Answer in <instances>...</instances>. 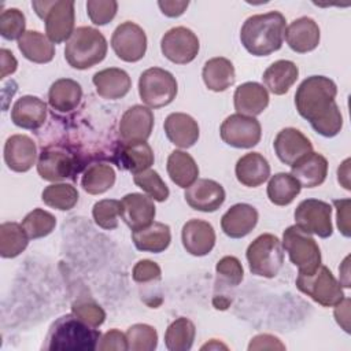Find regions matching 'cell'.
Segmentation results:
<instances>
[{"label":"cell","mask_w":351,"mask_h":351,"mask_svg":"<svg viewBox=\"0 0 351 351\" xmlns=\"http://www.w3.org/2000/svg\"><path fill=\"white\" fill-rule=\"evenodd\" d=\"M82 99L81 85L71 78L56 80L48 90V103L58 112H70Z\"/></svg>","instance_id":"cell-30"},{"label":"cell","mask_w":351,"mask_h":351,"mask_svg":"<svg viewBox=\"0 0 351 351\" xmlns=\"http://www.w3.org/2000/svg\"><path fill=\"white\" fill-rule=\"evenodd\" d=\"M200 44L197 36L185 26H177L167 30L160 40V51L166 59L177 64L191 63L197 52Z\"/></svg>","instance_id":"cell-12"},{"label":"cell","mask_w":351,"mask_h":351,"mask_svg":"<svg viewBox=\"0 0 351 351\" xmlns=\"http://www.w3.org/2000/svg\"><path fill=\"white\" fill-rule=\"evenodd\" d=\"M29 244V236L22 223L4 222L0 225V255L15 258L22 254Z\"/></svg>","instance_id":"cell-38"},{"label":"cell","mask_w":351,"mask_h":351,"mask_svg":"<svg viewBox=\"0 0 351 351\" xmlns=\"http://www.w3.org/2000/svg\"><path fill=\"white\" fill-rule=\"evenodd\" d=\"M0 55H1V77L0 78H5L8 74L15 73L18 62L12 55V52L5 48H1Z\"/></svg>","instance_id":"cell-54"},{"label":"cell","mask_w":351,"mask_h":351,"mask_svg":"<svg viewBox=\"0 0 351 351\" xmlns=\"http://www.w3.org/2000/svg\"><path fill=\"white\" fill-rule=\"evenodd\" d=\"M111 47L115 55L123 62H138L147 51L145 32L134 22L126 21L117 26L111 37Z\"/></svg>","instance_id":"cell-13"},{"label":"cell","mask_w":351,"mask_h":351,"mask_svg":"<svg viewBox=\"0 0 351 351\" xmlns=\"http://www.w3.org/2000/svg\"><path fill=\"white\" fill-rule=\"evenodd\" d=\"M215 270L229 285H239L243 281L244 270L236 256H223L218 261Z\"/></svg>","instance_id":"cell-48"},{"label":"cell","mask_w":351,"mask_h":351,"mask_svg":"<svg viewBox=\"0 0 351 351\" xmlns=\"http://www.w3.org/2000/svg\"><path fill=\"white\" fill-rule=\"evenodd\" d=\"M177 90L176 77L160 67L147 69L138 78V95L149 108L169 106L176 99Z\"/></svg>","instance_id":"cell-8"},{"label":"cell","mask_w":351,"mask_h":351,"mask_svg":"<svg viewBox=\"0 0 351 351\" xmlns=\"http://www.w3.org/2000/svg\"><path fill=\"white\" fill-rule=\"evenodd\" d=\"M22 226L29 239H41L55 229L56 218L43 208H34L23 218Z\"/></svg>","instance_id":"cell-41"},{"label":"cell","mask_w":351,"mask_h":351,"mask_svg":"<svg viewBox=\"0 0 351 351\" xmlns=\"http://www.w3.org/2000/svg\"><path fill=\"white\" fill-rule=\"evenodd\" d=\"M165 133L167 138L180 148L195 145L199 138V125L188 114L171 112L165 119Z\"/></svg>","instance_id":"cell-27"},{"label":"cell","mask_w":351,"mask_h":351,"mask_svg":"<svg viewBox=\"0 0 351 351\" xmlns=\"http://www.w3.org/2000/svg\"><path fill=\"white\" fill-rule=\"evenodd\" d=\"M132 276H133V280L136 282L145 284V282H149V281L160 278V267L154 261L143 259V261H138L134 265Z\"/></svg>","instance_id":"cell-49"},{"label":"cell","mask_w":351,"mask_h":351,"mask_svg":"<svg viewBox=\"0 0 351 351\" xmlns=\"http://www.w3.org/2000/svg\"><path fill=\"white\" fill-rule=\"evenodd\" d=\"M47 119V104L37 96L26 95L19 97L11 108V121L22 129L36 130Z\"/></svg>","instance_id":"cell-23"},{"label":"cell","mask_w":351,"mask_h":351,"mask_svg":"<svg viewBox=\"0 0 351 351\" xmlns=\"http://www.w3.org/2000/svg\"><path fill=\"white\" fill-rule=\"evenodd\" d=\"M115 184V171L107 163L89 165L81 178V186L89 195H100L107 192Z\"/></svg>","instance_id":"cell-37"},{"label":"cell","mask_w":351,"mask_h":351,"mask_svg":"<svg viewBox=\"0 0 351 351\" xmlns=\"http://www.w3.org/2000/svg\"><path fill=\"white\" fill-rule=\"evenodd\" d=\"M92 215L97 226L112 230L118 228V217L121 215V202L115 199H103L95 203Z\"/></svg>","instance_id":"cell-44"},{"label":"cell","mask_w":351,"mask_h":351,"mask_svg":"<svg viewBox=\"0 0 351 351\" xmlns=\"http://www.w3.org/2000/svg\"><path fill=\"white\" fill-rule=\"evenodd\" d=\"M133 181L151 199L156 202H165L170 195V191L165 184V181L160 178L158 171L152 169H147L144 171L133 174Z\"/></svg>","instance_id":"cell-43"},{"label":"cell","mask_w":351,"mask_h":351,"mask_svg":"<svg viewBox=\"0 0 351 351\" xmlns=\"http://www.w3.org/2000/svg\"><path fill=\"white\" fill-rule=\"evenodd\" d=\"M336 84L324 75H310L295 93V106L300 117L324 137H335L343 128V117L335 100Z\"/></svg>","instance_id":"cell-1"},{"label":"cell","mask_w":351,"mask_h":351,"mask_svg":"<svg viewBox=\"0 0 351 351\" xmlns=\"http://www.w3.org/2000/svg\"><path fill=\"white\" fill-rule=\"evenodd\" d=\"M99 96L107 100H117L126 96L132 88L129 74L118 67H108L95 73L92 78Z\"/></svg>","instance_id":"cell-25"},{"label":"cell","mask_w":351,"mask_h":351,"mask_svg":"<svg viewBox=\"0 0 351 351\" xmlns=\"http://www.w3.org/2000/svg\"><path fill=\"white\" fill-rule=\"evenodd\" d=\"M350 204H351L350 199L333 200V206L336 207V211H337V226H339L340 232L343 233V236H346V237H350V234H351V232H350Z\"/></svg>","instance_id":"cell-51"},{"label":"cell","mask_w":351,"mask_h":351,"mask_svg":"<svg viewBox=\"0 0 351 351\" xmlns=\"http://www.w3.org/2000/svg\"><path fill=\"white\" fill-rule=\"evenodd\" d=\"M348 304H350V299L348 298H344L340 303L336 304V308H335V318L337 321V324L346 330V332H350V326H348Z\"/></svg>","instance_id":"cell-55"},{"label":"cell","mask_w":351,"mask_h":351,"mask_svg":"<svg viewBox=\"0 0 351 351\" xmlns=\"http://www.w3.org/2000/svg\"><path fill=\"white\" fill-rule=\"evenodd\" d=\"M196 328L193 322L185 317L173 321L165 333V344L170 351H188L193 346Z\"/></svg>","instance_id":"cell-39"},{"label":"cell","mask_w":351,"mask_h":351,"mask_svg":"<svg viewBox=\"0 0 351 351\" xmlns=\"http://www.w3.org/2000/svg\"><path fill=\"white\" fill-rule=\"evenodd\" d=\"M285 16L280 11L256 14L245 19L240 30L243 47L254 56H267L282 47Z\"/></svg>","instance_id":"cell-2"},{"label":"cell","mask_w":351,"mask_h":351,"mask_svg":"<svg viewBox=\"0 0 351 351\" xmlns=\"http://www.w3.org/2000/svg\"><path fill=\"white\" fill-rule=\"evenodd\" d=\"M206 348L211 350V348H228V347H226L225 344L218 343L215 339H213V340H211V343H207V344H204V346L202 347V350H206Z\"/></svg>","instance_id":"cell-57"},{"label":"cell","mask_w":351,"mask_h":351,"mask_svg":"<svg viewBox=\"0 0 351 351\" xmlns=\"http://www.w3.org/2000/svg\"><path fill=\"white\" fill-rule=\"evenodd\" d=\"M273 147L277 158L288 166H292L300 158L313 151L311 141L295 128H285L280 130L274 138Z\"/></svg>","instance_id":"cell-17"},{"label":"cell","mask_w":351,"mask_h":351,"mask_svg":"<svg viewBox=\"0 0 351 351\" xmlns=\"http://www.w3.org/2000/svg\"><path fill=\"white\" fill-rule=\"evenodd\" d=\"M132 240L137 250L159 254L170 245L171 233L169 225L162 222H152L143 229L132 232Z\"/></svg>","instance_id":"cell-31"},{"label":"cell","mask_w":351,"mask_h":351,"mask_svg":"<svg viewBox=\"0 0 351 351\" xmlns=\"http://www.w3.org/2000/svg\"><path fill=\"white\" fill-rule=\"evenodd\" d=\"M100 330L89 326L73 313L59 317L45 337V350L51 351H92L97 348Z\"/></svg>","instance_id":"cell-3"},{"label":"cell","mask_w":351,"mask_h":351,"mask_svg":"<svg viewBox=\"0 0 351 351\" xmlns=\"http://www.w3.org/2000/svg\"><path fill=\"white\" fill-rule=\"evenodd\" d=\"M282 248L289 261L299 269V274H310L321 265V251L314 237L299 226H288L282 233Z\"/></svg>","instance_id":"cell-7"},{"label":"cell","mask_w":351,"mask_h":351,"mask_svg":"<svg viewBox=\"0 0 351 351\" xmlns=\"http://www.w3.org/2000/svg\"><path fill=\"white\" fill-rule=\"evenodd\" d=\"M295 225L302 230L315 234L321 239L332 236V207L329 203L318 199L302 200L295 210Z\"/></svg>","instance_id":"cell-10"},{"label":"cell","mask_w":351,"mask_h":351,"mask_svg":"<svg viewBox=\"0 0 351 351\" xmlns=\"http://www.w3.org/2000/svg\"><path fill=\"white\" fill-rule=\"evenodd\" d=\"M36 14L45 23L47 37L53 44L67 41L74 33V1H32Z\"/></svg>","instance_id":"cell-6"},{"label":"cell","mask_w":351,"mask_h":351,"mask_svg":"<svg viewBox=\"0 0 351 351\" xmlns=\"http://www.w3.org/2000/svg\"><path fill=\"white\" fill-rule=\"evenodd\" d=\"M158 5L162 11V14H165L166 16L170 18H177L180 15H182L185 12V10L189 5V1H178V0H160L158 1Z\"/></svg>","instance_id":"cell-53"},{"label":"cell","mask_w":351,"mask_h":351,"mask_svg":"<svg viewBox=\"0 0 351 351\" xmlns=\"http://www.w3.org/2000/svg\"><path fill=\"white\" fill-rule=\"evenodd\" d=\"M348 174H350V159H346L341 165H340V167L337 169V180H339V182L346 188V189H350L351 186H350V177H348Z\"/></svg>","instance_id":"cell-56"},{"label":"cell","mask_w":351,"mask_h":351,"mask_svg":"<svg viewBox=\"0 0 351 351\" xmlns=\"http://www.w3.org/2000/svg\"><path fill=\"white\" fill-rule=\"evenodd\" d=\"M97 350H100V351H111V350L126 351L128 350L126 335L118 329H110L100 337V340L97 343Z\"/></svg>","instance_id":"cell-50"},{"label":"cell","mask_w":351,"mask_h":351,"mask_svg":"<svg viewBox=\"0 0 351 351\" xmlns=\"http://www.w3.org/2000/svg\"><path fill=\"white\" fill-rule=\"evenodd\" d=\"M107 48V40L97 29L80 26L66 41L64 59L71 67L86 70L106 58Z\"/></svg>","instance_id":"cell-4"},{"label":"cell","mask_w":351,"mask_h":351,"mask_svg":"<svg viewBox=\"0 0 351 351\" xmlns=\"http://www.w3.org/2000/svg\"><path fill=\"white\" fill-rule=\"evenodd\" d=\"M167 174L180 188L191 186L199 177V167L195 159L185 151L176 149L167 158Z\"/></svg>","instance_id":"cell-33"},{"label":"cell","mask_w":351,"mask_h":351,"mask_svg":"<svg viewBox=\"0 0 351 351\" xmlns=\"http://www.w3.org/2000/svg\"><path fill=\"white\" fill-rule=\"evenodd\" d=\"M154 199L143 193H128L121 200V218L132 232L143 229L154 222L156 210Z\"/></svg>","instance_id":"cell-16"},{"label":"cell","mask_w":351,"mask_h":351,"mask_svg":"<svg viewBox=\"0 0 351 351\" xmlns=\"http://www.w3.org/2000/svg\"><path fill=\"white\" fill-rule=\"evenodd\" d=\"M154 128V112L149 107L136 104L121 117L118 133L123 144L144 143L149 138Z\"/></svg>","instance_id":"cell-14"},{"label":"cell","mask_w":351,"mask_h":351,"mask_svg":"<svg viewBox=\"0 0 351 351\" xmlns=\"http://www.w3.org/2000/svg\"><path fill=\"white\" fill-rule=\"evenodd\" d=\"M221 138L234 148H252L262 136V128L255 117H245L241 114L229 115L221 125Z\"/></svg>","instance_id":"cell-11"},{"label":"cell","mask_w":351,"mask_h":351,"mask_svg":"<svg viewBox=\"0 0 351 351\" xmlns=\"http://www.w3.org/2000/svg\"><path fill=\"white\" fill-rule=\"evenodd\" d=\"M202 77L210 90L223 92L234 84V66L226 58H213L204 63Z\"/></svg>","instance_id":"cell-32"},{"label":"cell","mask_w":351,"mask_h":351,"mask_svg":"<svg viewBox=\"0 0 351 351\" xmlns=\"http://www.w3.org/2000/svg\"><path fill=\"white\" fill-rule=\"evenodd\" d=\"M258 223V211L254 206L247 203H237L232 206L221 218V228L223 233L232 239L245 237L252 232Z\"/></svg>","instance_id":"cell-22"},{"label":"cell","mask_w":351,"mask_h":351,"mask_svg":"<svg viewBox=\"0 0 351 351\" xmlns=\"http://www.w3.org/2000/svg\"><path fill=\"white\" fill-rule=\"evenodd\" d=\"M248 350H285V346L281 343L278 337L263 333L251 339Z\"/></svg>","instance_id":"cell-52"},{"label":"cell","mask_w":351,"mask_h":351,"mask_svg":"<svg viewBox=\"0 0 351 351\" xmlns=\"http://www.w3.org/2000/svg\"><path fill=\"white\" fill-rule=\"evenodd\" d=\"M245 256L252 274L273 278L282 267L284 248L277 236L263 233L248 245Z\"/></svg>","instance_id":"cell-5"},{"label":"cell","mask_w":351,"mask_h":351,"mask_svg":"<svg viewBox=\"0 0 351 351\" xmlns=\"http://www.w3.org/2000/svg\"><path fill=\"white\" fill-rule=\"evenodd\" d=\"M118 156H119L118 166L132 171L133 174L149 169L155 160L154 151L147 141L123 144L121 147Z\"/></svg>","instance_id":"cell-35"},{"label":"cell","mask_w":351,"mask_h":351,"mask_svg":"<svg viewBox=\"0 0 351 351\" xmlns=\"http://www.w3.org/2000/svg\"><path fill=\"white\" fill-rule=\"evenodd\" d=\"M18 48L27 60L34 63H48L55 56L53 43L37 30H26L18 40Z\"/></svg>","instance_id":"cell-34"},{"label":"cell","mask_w":351,"mask_h":351,"mask_svg":"<svg viewBox=\"0 0 351 351\" xmlns=\"http://www.w3.org/2000/svg\"><path fill=\"white\" fill-rule=\"evenodd\" d=\"M296 287L300 292L324 307L336 306L344 299L341 284L324 265H319V267L310 274H299Z\"/></svg>","instance_id":"cell-9"},{"label":"cell","mask_w":351,"mask_h":351,"mask_svg":"<svg viewBox=\"0 0 351 351\" xmlns=\"http://www.w3.org/2000/svg\"><path fill=\"white\" fill-rule=\"evenodd\" d=\"M43 202L56 210H71L78 202V191L71 184H51L41 193Z\"/></svg>","instance_id":"cell-40"},{"label":"cell","mask_w":351,"mask_h":351,"mask_svg":"<svg viewBox=\"0 0 351 351\" xmlns=\"http://www.w3.org/2000/svg\"><path fill=\"white\" fill-rule=\"evenodd\" d=\"M37 159V147L26 134H14L4 144V162L12 171L25 173L33 167Z\"/></svg>","instance_id":"cell-19"},{"label":"cell","mask_w":351,"mask_h":351,"mask_svg":"<svg viewBox=\"0 0 351 351\" xmlns=\"http://www.w3.org/2000/svg\"><path fill=\"white\" fill-rule=\"evenodd\" d=\"M292 176L300 186L315 188L321 185L328 176V160L318 152H310L291 166Z\"/></svg>","instance_id":"cell-26"},{"label":"cell","mask_w":351,"mask_h":351,"mask_svg":"<svg viewBox=\"0 0 351 351\" xmlns=\"http://www.w3.org/2000/svg\"><path fill=\"white\" fill-rule=\"evenodd\" d=\"M71 313L77 318H80L81 321L93 328H99L100 325H103L106 319L104 310L95 302H77L73 304Z\"/></svg>","instance_id":"cell-47"},{"label":"cell","mask_w":351,"mask_h":351,"mask_svg":"<svg viewBox=\"0 0 351 351\" xmlns=\"http://www.w3.org/2000/svg\"><path fill=\"white\" fill-rule=\"evenodd\" d=\"M118 3L114 0H89L86 1V12L89 19L99 26L111 22L117 14Z\"/></svg>","instance_id":"cell-46"},{"label":"cell","mask_w":351,"mask_h":351,"mask_svg":"<svg viewBox=\"0 0 351 351\" xmlns=\"http://www.w3.org/2000/svg\"><path fill=\"white\" fill-rule=\"evenodd\" d=\"M182 245L193 256H204L215 245V232L211 223L203 219H189L181 232Z\"/></svg>","instance_id":"cell-20"},{"label":"cell","mask_w":351,"mask_h":351,"mask_svg":"<svg viewBox=\"0 0 351 351\" xmlns=\"http://www.w3.org/2000/svg\"><path fill=\"white\" fill-rule=\"evenodd\" d=\"M128 350L132 351H154L158 346V332L147 324H134L126 330Z\"/></svg>","instance_id":"cell-42"},{"label":"cell","mask_w":351,"mask_h":351,"mask_svg":"<svg viewBox=\"0 0 351 351\" xmlns=\"http://www.w3.org/2000/svg\"><path fill=\"white\" fill-rule=\"evenodd\" d=\"M234 173L240 184L244 186L256 188L269 178L270 165L259 152H248L237 160Z\"/></svg>","instance_id":"cell-28"},{"label":"cell","mask_w":351,"mask_h":351,"mask_svg":"<svg viewBox=\"0 0 351 351\" xmlns=\"http://www.w3.org/2000/svg\"><path fill=\"white\" fill-rule=\"evenodd\" d=\"M299 77L298 66L291 60H277L271 63L263 73L262 80L265 86L273 95H284L296 82Z\"/></svg>","instance_id":"cell-29"},{"label":"cell","mask_w":351,"mask_h":351,"mask_svg":"<svg viewBox=\"0 0 351 351\" xmlns=\"http://www.w3.org/2000/svg\"><path fill=\"white\" fill-rule=\"evenodd\" d=\"M288 47L298 52L306 53L315 49L319 44L321 33L317 22L308 16H300L292 21L284 33Z\"/></svg>","instance_id":"cell-21"},{"label":"cell","mask_w":351,"mask_h":351,"mask_svg":"<svg viewBox=\"0 0 351 351\" xmlns=\"http://www.w3.org/2000/svg\"><path fill=\"white\" fill-rule=\"evenodd\" d=\"M225 196L223 186L208 178H197L184 193L185 202L189 207L203 213L217 211L223 204Z\"/></svg>","instance_id":"cell-15"},{"label":"cell","mask_w":351,"mask_h":351,"mask_svg":"<svg viewBox=\"0 0 351 351\" xmlns=\"http://www.w3.org/2000/svg\"><path fill=\"white\" fill-rule=\"evenodd\" d=\"M233 103L237 114L256 117L269 106V93L267 89L258 82H244L236 88Z\"/></svg>","instance_id":"cell-24"},{"label":"cell","mask_w":351,"mask_h":351,"mask_svg":"<svg viewBox=\"0 0 351 351\" xmlns=\"http://www.w3.org/2000/svg\"><path fill=\"white\" fill-rule=\"evenodd\" d=\"M26 18L18 8H7L0 15V34L5 40H19L25 33Z\"/></svg>","instance_id":"cell-45"},{"label":"cell","mask_w":351,"mask_h":351,"mask_svg":"<svg viewBox=\"0 0 351 351\" xmlns=\"http://www.w3.org/2000/svg\"><path fill=\"white\" fill-rule=\"evenodd\" d=\"M300 184L291 173H277L267 184V197L276 206H288L300 193Z\"/></svg>","instance_id":"cell-36"},{"label":"cell","mask_w":351,"mask_h":351,"mask_svg":"<svg viewBox=\"0 0 351 351\" xmlns=\"http://www.w3.org/2000/svg\"><path fill=\"white\" fill-rule=\"evenodd\" d=\"M75 159L62 148L48 147L41 151L37 160V171L43 180L60 181L74 171Z\"/></svg>","instance_id":"cell-18"}]
</instances>
